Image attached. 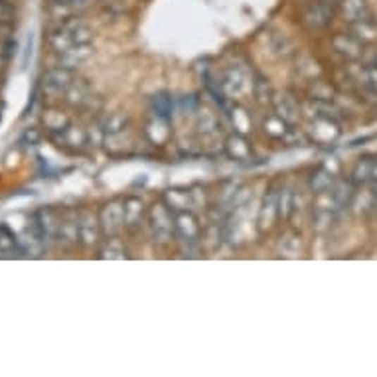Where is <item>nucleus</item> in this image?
<instances>
[{
    "mask_svg": "<svg viewBox=\"0 0 377 377\" xmlns=\"http://www.w3.org/2000/svg\"><path fill=\"white\" fill-rule=\"evenodd\" d=\"M149 225L152 233V241L159 245H166L176 235L174 229V211L162 202H156L149 211Z\"/></svg>",
    "mask_w": 377,
    "mask_h": 377,
    "instance_id": "f257e3e1",
    "label": "nucleus"
},
{
    "mask_svg": "<svg viewBox=\"0 0 377 377\" xmlns=\"http://www.w3.org/2000/svg\"><path fill=\"white\" fill-rule=\"evenodd\" d=\"M99 223L103 233L111 237L125 228V199H111L99 214Z\"/></svg>",
    "mask_w": 377,
    "mask_h": 377,
    "instance_id": "f03ea898",
    "label": "nucleus"
},
{
    "mask_svg": "<svg viewBox=\"0 0 377 377\" xmlns=\"http://www.w3.org/2000/svg\"><path fill=\"white\" fill-rule=\"evenodd\" d=\"M75 80L73 75V70H68V68H54V70L46 71L44 78H42V87H44V93L50 95V97H61L66 95V91L70 89V85Z\"/></svg>",
    "mask_w": 377,
    "mask_h": 377,
    "instance_id": "7ed1b4c3",
    "label": "nucleus"
},
{
    "mask_svg": "<svg viewBox=\"0 0 377 377\" xmlns=\"http://www.w3.org/2000/svg\"><path fill=\"white\" fill-rule=\"evenodd\" d=\"M99 231H101L99 219L95 218L91 211L83 209V211L78 214V239H80L81 245L93 247V245L99 241Z\"/></svg>",
    "mask_w": 377,
    "mask_h": 377,
    "instance_id": "20e7f679",
    "label": "nucleus"
},
{
    "mask_svg": "<svg viewBox=\"0 0 377 377\" xmlns=\"http://www.w3.org/2000/svg\"><path fill=\"white\" fill-rule=\"evenodd\" d=\"M278 218V192L275 188H268L263 196V204L259 208L257 228L259 231H268L275 225Z\"/></svg>",
    "mask_w": 377,
    "mask_h": 377,
    "instance_id": "39448f33",
    "label": "nucleus"
},
{
    "mask_svg": "<svg viewBox=\"0 0 377 377\" xmlns=\"http://www.w3.org/2000/svg\"><path fill=\"white\" fill-rule=\"evenodd\" d=\"M334 11H336L334 4H330L326 0H316V2L307 6V11L302 14V22L307 24L308 28H322L332 20Z\"/></svg>",
    "mask_w": 377,
    "mask_h": 377,
    "instance_id": "423d86ee",
    "label": "nucleus"
},
{
    "mask_svg": "<svg viewBox=\"0 0 377 377\" xmlns=\"http://www.w3.org/2000/svg\"><path fill=\"white\" fill-rule=\"evenodd\" d=\"M174 229H176V235H178L184 243L194 245V243L198 241L199 225L196 218H194L190 211H178V214H174Z\"/></svg>",
    "mask_w": 377,
    "mask_h": 377,
    "instance_id": "0eeeda50",
    "label": "nucleus"
},
{
    "mask_svg": "<svg viewBox=\"0 0 377 377\" xmlns=\"http://www.w3.org/2000/svg\"><path fill=\"white\" fill-rule=\"evenodd\" d=\"M56 56H58V66L68 68V70H75L93 56V48H91V44H83V46L75 44V46H71L70 50L56 54Z\"/></svg>",
    "mask_w": 377,
    "mask_h": 377,
    "instance_id": "6e6552de",
    "label": "nucleus"
},
{
    "mask_svg": "<svg viewBox=\"0 0 377 377\" xmlns=\"http://www.w3.org/2000/svg\"><path fill=\"white\" fill-rule=\"evenodd\" d=\"M34 228L40 233V237L46 241L58 239V228H60V218L51 209H42L34 216Z\"/></svg>",
    "mask_w": 377,
    "mask_h": 377,
    "instance_id": "1a4fd4ad",
    "label": "nucleus"
},
{
    "mask_svg": "<svg viewBox=\"0 0 377 377\" xmlns=\"http://www.w3.org/2000/svg\"><path fill=\"white\" fill-rule=\"evenodd\" d=\"M273 107H275V113H277L278 119H283L287 125H297L298 117V103L288 93H280V95H275L273 97Z\"/></svg>",
    "mask_w": 377,
    "mask_h": 377,
    "instance_id": "9d476101",
    "label": "nucleus"
},
{
    "mask_svg": "<svg viewBox=\"0 0 377 377\" xmlns=\"http://www.w3.org/2000/svg\"><path fill=\"white\" fill-rule=\"evenodd\" d=\"M51 139L56 140L60 147H70V149H81L87 142V132L68 125L63 130L51 132Z\"/></svg>",
    "mask_w": 377,
    "mask_h": 377,
    "instance_id": "9b49d317",
    "label": "nucleus"
},
{
    "mask_svg": "<svg viewBox=\"0 0 377 377\" xmlns=\"http://www.w3.org/2000/svg\"><path fill=\"white\" fill-rule=\"evenodd\" d=\"M61 26L70 32L73 44L83 46V44H91V42H93V30H91V26L87 22L81 20V18H68V20L61 22Z\"/></svg>",
    "mask_w": 377,
    "mask_h": 377,
    "instance_id": "f8f14e48",
    "label": "nucleus"
},
{
    "mask_svg": "<svg viewBox=\"0 0 377 377\" xmlns=\"http://www.w3.org/2000/svg\"><path fill=\"white\" fill-rule=\"evenodd\" d=\"M245 85V75L239 68H231L223 73V78L219 81V89L223 91V95H239Z\"/></svg>",
    "mask_w": 377,
    "mask_h": 377,
    "instance_id": "ddd939ff",
    "label": "nucleus"
},
{
    "mask_svg": "<svg viewBox=\"0 0 377 377\" xmlns=\"http://www.w3.org/2000/svg\"><path fill=\"white\" fill-rule=\"evenodd\" d=\"M338 8H340V11H342V14L346 16V20H350L352 24L369 16V6H367V0H340Z\"/></svg>",
    "mask_w": 377,
    "mask_h": 377,
    "instance_id": "4468645a",
    "label": "nucleus"
},
{
    "mask_svg": "<svg viewBox=\"0 0 377 377\" xmlns=\"http://www.w3.org/2000/svg\"><path fill=\"white\" fill-rule=\"evenodd\" d=\"M192 192H184V190H168L164 194V204L168 206L174 214L178 211H188L194 206V199H192Z\"/></svg>",
    "mask_w": 377,
    "mask_h": 377,
    "instance_id": "2eb2a0df",
    "label": "nucleus"
},
{
    "mask_svg": "<svg viewBox=\"0 0 377 377\" xmlns=\"http://www.w3.org/2000/svg\"><path fill=\"white\" fill-rule=\"evenodd\" d=\"M66 101L70 105H73V107H85V105H89L91 101H93V97H91L89 87L83 81L73 80L70 89L66 91Z\"/></svg>",
    "mask_w": 377,
    "mask_h": 377,
    "instance_id": "dca6fc26",
    "label": "nucleus"
},
{
    "mask_svg": "<svg viewBox=\"0 0 377 377\" xmlns=\"http://www.w3.org/2000/svg\"><path fill=\"white\" fill-rule=\"evenodd\" d=\"M144 216V204L137 196L125 199V228L135 229Z\"/></svg>",
    "mask_w": 377,
    "mask_h": 377,
    "instance_id": "f3484780",
    "label": "nucleus"
},
{
    "mask_svg": "<svg viewBox=\"0 0 377 377\" xmlns=\"http://www.w3.org/2000/svg\"><path fill=\"white\" fill-rule=\"evenodd\" d=\"M332 46H334V50L344 54L347 58H359V54H361V46H359V40H357L356 36L338 34V36H334V40H332Z\"/></svg>",
    "mask_w": 377,
    "mask_h": 377,
    "instance_id": "a211bd4d",
    "label": "nucleus"
},
{
    "mask_svg": "<svg viewBox=\"0 0 377 377\" xmlns=\"http://www.w3.org/2000/svg\"><path fill=\"white\" fill-rule=\"evenodd\" d=\"M225 150L231 159L235 160H249L251 159V149H249L247 140L243 139L241 135H233L229 137L228 142H225Z\"/></svg>",
    "mask_w": 377,
    "mask_h": 377,
    "instance_id": "6ab92c4d",
    "label": "nucleus"
},
{
    "mask_svg": "<svg viewBox=\"0 0 377 377\" xmlns=\"http://www.w3.org/2000/svg\"><path fill=\"white\" fill-rule=\"evenodd\" d=\"M50 46H51V50L56 51V54H61V51L70 50L71 46H75V44H73V40H71L70 32L66 30V28L60 24L56 30H51Z\"/></svg>",
    "mask_w": 377,
    "mask_h": 377,
    "instance_id": "aec40b11",
    "label": "nucleus"
},
{
    "mask_svg": "<svg viewBox=\"0 0 377 377\" xmlns=\"http://www.w3.org/2000/svg\"><path fill=\"white\" fill-rule=\"evenodd\" d=\"M58 241H63V243H75V241H80V239H78V214H75V218L60 219Z\"/></svg>",
    "mask_w": 377,
    "mask_h": 377,
    "instance_id": "412c9836",
    "label": "nucleus"
},
{
    "mask_svg": "<svg viewBox=\"0 0 377 377\" xmlns=\"http://www.w3.org/2000/svg\"><path fill=\"white\" fill-rule=\"evenodd\" d=\"M332 186H334V178H332V174H330L326 168H318L316 172L312 174V178H310V190H312L314 194L330 192Z\"/></svg>",
    "mask_w": 377,
    "mask_h": 377,
    "instance_id": "4be33fe9",
    "label": "nucleus"
},
{
    "mask_svg": "<svg viewBox=\"0 0 377 377\" xmlns=\"http://www.w3.org/2000/svg\"><path fill=\"white\" fill-rule=\"evenodd\" d=\"M44 125H46V129L50 130V132H58V130H63L68 125H70V119L66 117V115H61L60 111L50 109L44 113Z\"/></svg>",
    "mask_w": 377,
    "mask_h": 377,
    "instance_id": "5701e85b",
    "label": "nucleus"
},
{
    "mask_svg": "<svg viewBox=\"0 0 377 377\" xmlns=\"http://www.w3.org/2000/svg\"><path fill=\"white\" fill-rule=\"evenodd\" d=\"M149 132L150 140L154 142V144H160V142H164V140L168 139V120L166 119H160L154 115V120L149 125Z\"/></svg>",
    "mask_w": 377,
    "mask_h": 377,
    "instance_id": "b1692460",
    "label": "nucleus"
},
{
    "mask_svg": "<svg viewBox=\"0 0 377 377\" xmlns=\"http://www.w3.org/2000/svg\"><path fill=\"white\" fill-rule=\"evenodd\" d=\"M295 192L290 188H283L278 192V216L283 219H288L295 211Z\"/></svg>",
    "mask_w": 377,
    "mask_h": 377,
    "instance_id": "393cba45",
    "label": "nucleus"
},
{
    "mask_svg": "<svg viewBox=\"0 0 377 377\" xmlns=\"http://www.w3.org/2000/svg\"><path fill=\"white\" fill-rule=\"evenodd\" d=\"M127 125H129V119H127L123 113H113L109 119L105 120L103 130H105V135H109V137H117V135H123V132H125Z\"/></svg>",
    "mask_w": 377,
    "mask_h": 377,
    "instance_id": "a878e982",
    "label": "nucleus"
},
{
    "mask_svg": "<svg viewBox=\"0 0 377 377\" xmlns=\"http://www.w3.org/2000/svg\"><path fill=\"white\" fill-rule=\"evenodd\" d=\"M127 257V251H125V245L123 241L117 239L115 235H111L107 239V243L101 249V259H125Z\"/></svg>",
    "mask_w": 377,
    "mask_h": 377,
    "instance_id": "bb28decb",
    "label": "nucleus"
},
{
    "mask_svg": "<svg viewBox=\"0 0 377 377\" xmlns=\"http://www.w3.org/2000/svg\"><path fill=\"white\" fill-rule=\"evenodd\" d=\"M354 32H356L357 40H373L377 36L376 22L371 20L369 16L361 18V20L354 22Z\"/></svg>",
    "mask_w": 377,
    "mask_h": 377,
    "instance_id": "cd10ccee",
    "label": "nucleus"
},
{
    "mask_svg": "<svg viewBox=\"0 0 377 377\" xmlns=\"http://www.w3.org/2000/svg\"><path fill=\"white\" fill-rule=\"evenodd\" d=\"M16 249H18V241L14 237V233H11L6 225H0V255L11 257Z\"/></svg>",
    "mask_w": 377,
    "mask_h": 377,
    "instance_id": "c85d7f7f",
    "label": "nucleus"
},
{
    "mask_svg": "<svg viewBox=\"0 0 377 377\" xmlns=\"http://www.w3.org/2000/svg\"><path fill=\"white\" fill-rule=\"evenodd\" d=\"M253 93H255L259 103H273V97H275L273 87H271V83L265 78H255V81H253Z\"/></svg>",
    "mask_w": 377,
    "mask_h": 377,
    "instance_id": "c756f323",
    "label": "nucleus"
},
{
    "mask_svg": "<svg viewBox=\"0 0 377 377\" xmlns=\"http://www.w3.org/2000/svg\"><path fill=\"white\" fill-rule=\"evenodd\" d=\"M371 166H373V159H364L359 160L356 164V168H354V184H369V180H371Z\"/></svg>",
    "mask_w": 377,
    "mask_h": 377,
    "instance_id": "7c9ffc66",
    "label": "nucleus"
},
{
    "mask_svg": "<svg viewBox=\"0 0 377 377\" xmlns=\"http://www.w3.org/2000/svg\"><path fill=\"white\" fill-rule=\"evenodd\" d=\"M280 251L287 257H297L298 251H300V235L295 233V231H288L287 235L283 237V241H280Z\"/></svg>",
    "mask_w": 377,
    "mask_h": 377,
    "instance_id": "2f4dec72",
    "label": "nucleus"
},
{
    "mask_svg": "<svg viewBox=\"0 0 377 377\" xmlns=\"http://www.w3.org/2000/svg\"><path fill=\"white\" fill-rule=\"evenodd\" d=\"M152 107H154V115L160 117V119L170 120V113H172V99L168 95H154L152 99Z\"/></svg>",
    "mask_w": 377,
    "mask_h": 377,
    "instance_id": "473e14b6",
    "label": "nucleus"
},
{
    "mask_svg": "<svg viewBox=\"0 0 377 377\" xmlns=\"http://www.w3.org/2000/svg\"><path fill=\"white\" fill-rule=\"evenodd\" d=\"M265 132L273 139H283L287 135V123L283 119H278L277 115L275 117H268L265 120Z\"/></svg>",
    "mask_w": 377,
    "mask_h": 377,
    "instance_id": "72a5a7b5",
    "label": "nucleus"
},
{
    "mask_svg": "<svg viewBox=\"0 0 377 377\" xmlns=\"http://www.w3.org/2000/svg\"><path fill=\"white\" fill-rule=\"evenodd\" d=\"M233 115V123H235V129H239L241 132H245V130L249 129V119H247V113L245 111H241V109H235V111H231Z\"/></svg>",
    "mask_w": 377,
    "mask_h": 377,
    "instance_id": "f704fd0d",
    "label": "nucleus"
},
{
    "mask_svg": "<svg viewBox=\"0 0 377 377\" xmlns=\"http://www.w3.org/2000/svg\"><path fill=\"white\" fill-rule=\"evenodd\" d=\"M12 18H14L12 4L6 0H0V22H12Z\"/></svg>",
    "mask_w": 377,
    "mask_h": 377,
    "instance_id": "c9c22d12",
    "label": "nucleus"
},
{
    "mask_svg": "<svg viewBox=\"0 0 377 377\" xmlns=\"http://www.w3.org/2000/svg\"><path fill=\"white\" fill-rule=\"evenodd\" d=\"M93 2H95V0H70V4H71V8H73V12L85 11V8H89Z\"/></svg>",
    "mask_w": 377,
    "mask_h": 377,
    "instance_id": "e433bc0d",
    "label": "nucleus"
},
{
    "mask_svg": "<svg viewBox=\"0 0 377 377\" xmlns=\"http://www.w3.org/2000/svg\"><path fill=\"white\" fill-rule=\"evenodd\" d=\"M16 51V42L14 40H6L4 42V46H2V56L8 60V58H12V54Z\"/></svg>",
    "mask_w": 377,
    "mask_h": 377,
    "instance_id": "4c0bfd02",
    "label": "nucleus"
},
{
    "mask_svg": "<svg viewBox=\"0 0 377 377\" xmlns=\"http://www.w3.org/2000/svg\"><path fill=\"white\" fill-rule=\"evenodd\" d=\"M366 75H367V83H369V85L377 91V66H373V68H367Z\"/></svg>",
    "mask_w": 377,
    "mask_h": 377,
    "instance_id": "58836bf2",
    "label": "nucleus"
},
{
    "mask_svg": "<svg viewBox=\"0 0 377 377\" xmlns=\"http://www.w3.org/2000/svg\"><path fill=\"white\" fill-rule=\"evenodd\" d=\"M24 140H28L30 144H36V142L40 140V132H38L36 129L26 130V132H24Z\"/></svg>",
    "mask_w": 377,
    "mask_h": 377,
    "instance_id": "ea45409f",
    "label": "nucleus"
},
{
    "mask_svg": "<svg viewBox=\"0 0 377 377\" xmlns=\"http://www.w3.org/2000/svg\"><path fill=\"white\" fill-rule=\"evenodd\" d=\"M51 2H70V0H51Z\"/></svg>",
    "mask_w": 377,
    "mask_h": 377,
    "instance_id": "a19ab883",
    "label": "nucleus"
}]
</instances>
